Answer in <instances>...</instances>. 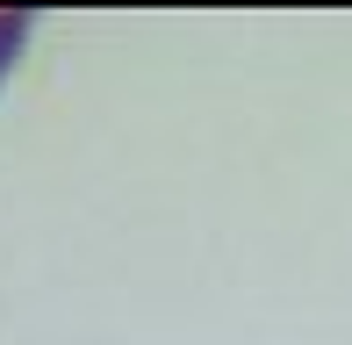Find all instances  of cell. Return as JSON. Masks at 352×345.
<instances>
[{
    "label": "cell",
    "mask_w": 352,
    "mask_h": 345,
    "mask_svg": "<svg viewBox=\"0 0 352 345\" xmlns=\"http://www.w3.org/2000/svg\"><path fill=\"white\" fill-rule=\"evenodd\" d=\"M29 36H36V14H29V8H0V87H8L14 58L29 51Z\"/></svg>",
    "instance_id": "obj_1"
}]
</instances>
